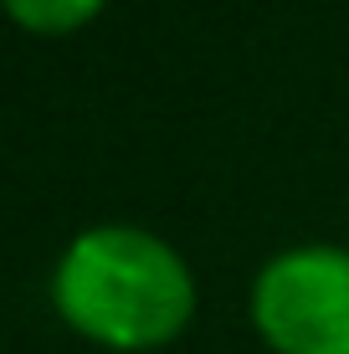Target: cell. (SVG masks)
I'll return each mask as SVG.
<instances>
[{"mask_svg":"<svg viewBox=\"0 0 349 354\" xmlns=\"http://www.w3.org/2000/svg\"><path fill=\"white\" fill-rule=\"evenodd\" d=\"M196 283L175 247L139 226H93L57 262V308L118 349L170 339L190 319Z\"/></svg>","mask_w":349,"mask_h":354,"instance_id":"6da1fadb","label":"cell"},{"mask_svg":"<svg viewBox=\"0 0 349 354\" xmlns=\"http://www.w3.org/2000/svg\"><path fill=\"white\" fill-rule=\"evenodd\" d=\"M257 328L283 354H349V252L293 247L252 288Z\"/></svg>","mask_w":349,"mask_h":354,"instance_id":"7a4b0ae2","label":"cell"},{"mask_svg":"<svg viewBox=\"0 0 349 354\" xmlns=\"http://www.w3.org/2000/svg\"><path fill=\"white\" fill-rule=\"evenodd\" d=\"M6 6L31 31H67V26H82L103 0H6Z\"/></svg>","mask_w":349,"mask_h":354,"instance_id":"3957f363","label":"cell"}]
</instances>
